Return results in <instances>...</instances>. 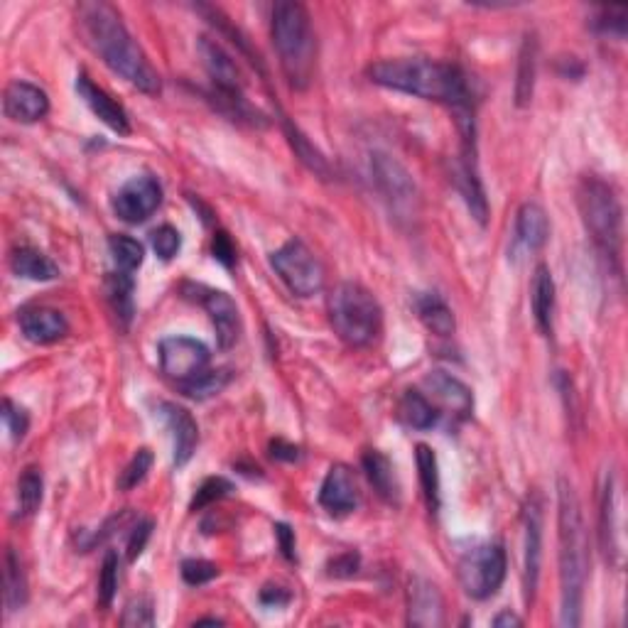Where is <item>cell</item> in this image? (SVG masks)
Segmentation results:
<instances>
[{"instance_id": "obj_1", "label": "cell", "mask_w": 628, "mask_h": 628, "mask_svg": "<svg viewBox=\"0 0 628 628\" xmlns=\"http://www.w3.org/2000/svg\"><path fill=\"white\" fill-rule=\"evenodd\" d=\"M81 35L111 72L123 77L135 89L148 96H157L162 89L160 74L140 50L138 42L123 25L121 13L108 3H81L77 8Z\"/></svg>"}, {"instance_id": "obj_2", "label": "cell", "mask_w": 628, "mask_h": 628, "mask_svg": "<svg viewBox=\"0 0 628 628\" xmlns=\"http://www.w3.org/2000/svg\"><path fill=\"white\" fill-rule=\"evenodd\" d=\"M557 543H560V624H582L584 589L589 579V538L575 486L557 481Z\"/></svg>"}, {"instance_id": "obj_3", "label": "cell", "mask_w": 628, "mask_h": 628, "mask_svg": "<svg viewBox=\"0 0 628 628\" xmlns=\"http://www.w3.org/2000/svg\"><path fill=\"white\" fill-rule=\"evenodd\" d=\"M368 77L378 86L425 101H437V104L452 106L454 111L471 108L467 74L457 64L422 57L381 59L368 67Z\"/></svg>"}, {"instance_id": "obj_4", "label": "cell", "mask_w": 628, "mask_h": 628, "mask_svg": "<svg viewBox=\"0 0 628 628\" xmlns=\"http://www.w3.org/2000/svg\"><path fill=\"white\" fill-rule=\"evenodd\" d=\"M273 47L278 52L283 74L295 89H307L317 64V40H314L312 18L307 8L295 0L273 5L270 20Z\"/></svg>"}, {"instance_id": "obj_5", "label": "cell", "mask_w": 628, "mask_h": 628, "mask_svg": "<svg viewBox=\"0 0 628 628\" xmlns=\"http://www.w3.org/2000/svg\"><path fill=\"white\" fill-rule=\"evenodd\" d=\"M579 214H582L584 229L592 236L594 246L602 251L604 258L621 273V248H624V209H621L616 189L602 177H584L577 189Z\"/></svg>"}, {"instance_id": "obj_6", "label": "cell", "mask_w": 628, "mask_h": 628, "mask_svg": "<svg viewBox=\"0 0 628 628\" xmlns=\"http://www.w3.org/2000/svg\"><path fill=\"white\" fill-rule=\"evenodd\" d=\"M327 310L334 334L354 349L373 344L383 329L381 305L359 283H339L329 295Z\"/></svg>"}, {"instance_id": "obj_7", "label": "cell", "mask_w": 628, "mask_h": 628, "mask_svg": "<svg viewBox=\"0 0 628 628\" xmlns=\"http://www.w3.org/2000/svg\"><path fill=\"white\" fill-rule=\"evenodd\" d=\"M506 570L508 557L503 545L486 543L469 550L459 560L457 577L467 597L476 599V602H486V599H491L501 589L503 579H506Z\"/></svg>"}, {"instance_id": "obj_8", "label": "cell", "mask_w": 628, "mask_h": 628, "mask_svg": "<svg viewBox=\"0 0 628 628\" xmlns=\"http://www.w3.org/2000/svg\"><path fill=\"white\" fill-rule=\"evenodd\" d=\"M270 265L278 278L297 297H312L324 288V268L319 258L300 238H290L270 256Z\"/></svg>"}, {"instance_id": "obj_9", "label": "cell", "mask_w": 628, "mask_h": 628, "mask_svg": "<svg viewBox=\"0 0 628 628\" xmlns=\"http://www.w3.org/2000/svg\"><path fill=\"white\" fill-rule=\"evenodd\" d=\"M371 172L378 192L398 221H413L418 216V187L413 175L398 160L386 153L371 155Z\"/></svg>"}, {"instance_id": "obj_10", "label": "cell", "mask_w": 628, "mask_h": 628, "mask_svg": "<svg viewBox=\"0 0 628 628\" xmlns=\"http://www.w3.org/2000/svg\"><path fill=\"white\" fill-rule=\"evenodd\" d=\"M197 47L219 99L234 108L236 118H253L251 106L243 99V74L234 57L211 37H202Z\"/></svg>"}, {"instance_id": "obj_11", "label": "cell", "mask_w": 628, "mask_h": 628, "mask_svg": "<svg viewBox=\"0 0 628 628\" xmlns=\"http://www.w3.org/2000/svg\"><path fill=\"white\" fill-rule=\"evenodd\" d=\"M157 356H160L162 373L175 378L177 383H184L207 371L211 361L209 346L192 337H165L157 346Z\"/></svg>"}, {"instance_id": "obj_12", "label": "cell", "mask_w": 628, "mask_h": 628, "mask_svg": "<svg viewBox=\"0 0 628 628\" xmlns=\"http://www.w3.org/2000/svg\"><path fill=\"white\" fill-rule=\"evenodd\" d=\"M162 187L153 175H135L113 197V211L126 224H143L160 209Z\"/></svg>"}, {"instance_id": "obj_13", "label": "cell", "mask_w": 628, "mask_h": 628, "mask_svg": "<svg viewBox=\"0 0 628 628\" xmlns=\"http://www.w3.org/2000/svg\"><path fill=\"white\" fill-rule=\"evenodd\" d=\"M523 592L525 604L535 602L540 584V565H543V506L540 501H528L523 511Z\"/></svg>"}, {"instance_id": "obj_14", "label": "cell", "mask_w": 628, "mask_h": 628, "mask_svg": "<svg viewBox=\"0 0 628 628\" xmlns=\"http://www.w3.org/2000/svg\"><path fill=\"white\" fill-rule=\"evenodd\" d=\"M319 506L334 518H344L359 508V486L354 471L344 464H334L327 471L319 489Z\"/></svg>"}, {"instance_id": "obj_15", "label": "cell", "mask_w": 628, "mask_h": 628, "mask_svg": "<svg viewBox=\"0 0 628 628\" xmlns=\"http://www.w3.org/2000/svg\"><path fill=\"white\" fill-rule=\"evenodd\" d=\"M77 94L106 128H111L118 135L131 133V118H128L126 108L118 104L108 91L101 89L99 84H94L86 72L77 74Z\"/></svg>"}, {"instance_id": "obj_16", "label": "cell", "mask_w": 628, "mask_h": 628, "mask_svg": "<svg viewBox=\"0 0 628 628\" xmlns=\"http://www.w3.org/2000/svg\"><path fill=\"white\" fill-rule=\"evenodd\" d=\"M3 111L15 123H37L50 113V96L30 81H13L5 86Z\"/></svg>"}, {"instance_id": "obj_17", "label": "cell", "mask_w": 628, "mask_h": 628, "mask_svg": "<svg viewBox=\"0 0 628 628\" xmlns=\"http://www.w3.org/2000/svg\"><path fill=\"white\" fill-rule=\"evenodd\" d=\"M157 413H160L167 430L172 432V459H175V467H184L194 457V449L199 445L197 420L192 418L189 410H184L177 403H160Z\"/></svg>"}, {"instance_id": "obj_18", "label": "cell", "mask_w": 628, "mask_h": 628, "mask_svg": "<svg viewBox=\"0 0 628 628\" xmlns=\"http://www.w3.org/2000/svg\"><path fill=\"white\" fill-rule=\"evenodd\" d=\"M197 290L202 292V295H199V305L207 310L211 324H214L219 346L221 349H231V346L238 341V334H241V317H238L236 302L221 290H211V288H197Z\"/></svg>"}, {"instance_id": "obj_19", "label": "cell", "mask_w": 628, "mask_h": 628, "mask_svg": "<svg viewBox=\"0 0 628 628\" xmlns=\"http://www.w3.org/2000/svg\"><path fill=\"white\" fill-rule=\"evenodd\" d=\"M408 624L420 628H437L445 624V599L430 579L415 577L410 582Z\"/></svg>"}, {"instance_id": "obj_20", "label": "cell", "mask_w": 628, "mask_h": 628, "mask_svg": "<svg viewBox=\"0 0 628 628\" xmlns=\"http://www.w3.org/2000/svg\"><path fill=\"white\" fill-rule=\"evenodd\" d=\"M20 332L32 344H54L69 334V322L59 310L52 307H25L18 314Z\"/></svg>"}, {"instance_id": "obj_21", "label": "cell", "mask_w": 628, "mask_h": 628, "mask_svg": "<svg viewBox=\"0 0 628 628\" xmlns=\"http://www.w3.org/2000/svg\"><path fill=\"white\" fill-rule=\"evenodd\" d=\"M425 388L432 393V398L449 410L457 418H469L474 410V395L467 383L459 381L457 376L447 371H430L425 376Z\"/></svg>"}, {"instance_id": "obj_22", "label": "cell", "mask_w": 628, "mask_h": 628, "mask_svg": "<svg viewBox=\"0 0 628 628\" xmlns=\"http://www.w3.org/2000/svg\"><path fill=\"white\" fill-rule=\"evenodd\" d=\"M530 307H533L535 324L540 334L550 337L552 334V317H555V280L548 265H538L530 285Z\"/></svg>"}, {"instance_id": "obj_23", "label": "cell", "mask_w": 628, "mask_h": 628, "mask_svg": "<svg viewBox=\"0 0 628 628\" xmlns=\"http://www.w3.org/2000/svg\"><path fill=\"white\" fill-rule=\"evenodd\" d=\"M550 238V221L545 209L535 202H525L516 216V241L525 251L535 253L545 248Z\"/></svg>"}, {"instance_id": "obj_24", "label": "cell", "mask_w": 628, "mask_h": 628, "mask_svg": "<svg viewBox=\"0 0 628 628\" xmlns=\"http://www.w3.org/2000/svg\"><path fill=\"white\" fill-rule=\"evenodd\" d=\"M10 268H13L18 278L35 280V283H47V280L59 278L57 263L47 258L42 251H37V248H15L13 256H10Z\"/></svg>"}, {"instance_id": "obj_25", "label": "cell", "mask_w": 628, "mask_h": 628, "mask_svg": "<svg viewBox=\"0 0 628 628\" xmlns=\"http://www.w3.org/2000/svg\"><path fill=\"white\" fill-rule=\"evenodd\" d=\"M415 310H418L420 322L430 329L437 337H452L454 329H457V322H454V312L452 307L442 300L435 292H425L415 300Z\"/></svg>"}, {"instance_id": "obj_26", "label": "cell", "mask_w": 628, "mask_h": 628, "mask_svg": "<svg viewBox=\"0 0 628 628\" xmlns=\"http://www.w3.org/2000/svg\"><path fill=\"white\" fill-rule=\"evenodd\" d=\"M614 479L606 476L602 489V506H599V543H602L604 557L609 562H616L619 555V530H616V508H614Z\"/></svg>"}, {"instance_id": "obj_27", "label": "cell", "mask_w": 628, "mask_h": 628, "mask_svg": "<svg viewBox=\"0 0 628 628\" xmlns=\"http://www.w3.org/2000/svg\"><path fill=\"white\" fill-rule=\"evenodd\" d=\"M364 471L373 489L378 491V496L386 498V501H391V503H398L400 486H398V479H395V469H393L391 459H388L386 454L376 452V449L366 452Z\"/></svg>"}, {"instance_id": "obj_28", "label": "cell", "mask_w": 628, "mask_h": 628, "mask_svg": "<svg viewBox=\"0 0 628 628\" xmlns=\"http://www.w3.org/2000/svg\"><path fill=\"white\" fill-rule=\"evenodd\" d=\"M398 418L410 430H430L440 420V413L427 395H422L420 391H405L398 403Z\"/></svg>"}, {"instance_id": "obj_29", "label": "cell", "mask_w": 628, "mask_h": 628, "mask_svg": "<svg viewBox=\"0 0 628 628\" xmlns=\"http://www.w3.org/2000/svg\"><path fill=\"white\" fill-rule=\"evenodd\" d=\"M535 72H538V40L533 35L525 37L521 59H518V81H516V104L528 106L533 101Z\"/></svg>"}, {"instance_id": "obj_30", "label": "cell", "mask_w": 628, "mask_h": 628, "mask_svg": "<svg viewBox=\"0 0 628 628\" xmlns=\"http://www.w3.org/2000/svg\"><path fill=\"white\" fill-rule=\"evenodd\" d=\"M106 297L111 302V310L123 327H128L133 319V278L131 273H113L106 278Z\"/></svg>"}, {"instance_id": "obj_31", "label": "cell", "mask_w": 628, "mask_h": 628, "mask_svg": "<svg viewBox=\"0 0 628 628\" xmlns=\"http://www.w3.org/2000/svg\"><path fill=\"white\" fill-rule=\"evenodd\" d=\"M415 459H418V471H420V486L422 494L427 498V506L432 511L440 508V467H437V454L435 449L427 445L415 447Z\"/></svg>"}, {"instance_id": "obj_32", "label": "cell", "mask_w": 628, "mask_h": 628, "mask_svg": "<svg viewBox=\"0 0 628 628\" xmlns=\"http://www.w3.org/2000/svg\"><path fill=\"white\" fill-rule=\"evenodd\" d=\"M231 373L226 368H207L199 376L180 383V391L192 400H209L229 386Z\"/></svg>"}, {"instance_id": "obj_33", "label": "cell", "mask_w": 628, "mask_h": 628, "mask_svg": "<svg viewBox=\"0 0 628 628\" xmlns=\"http://www.w3.org/2000/svg\"><path fill=\"white\" fill-rule=\"evenodd\" d=\"M27 602V579L20 565V557L13 550L5 552V606L8 611L23 609Z\"/></svg>"}, {"instance_id": "obj_34", "label": "cell", "mask_w": 628, "mask_h": 628, "mask_svg": "<svg viewBox=\"0 0 628 628\" xmlns=\"http://www.w3.org/2000/svg\"><path fill=\"white\" fill-rule=\"evenodd\" d=\"M42 496H45V481H42V471L37 467H27L18 479V506L23 516H35L42 506Z\"/></svg>"}, {"instance_id": "obj_35", "label": "cell", "mask_w": 628, "mask_h": 628, "mask_svg": "<svg viewBox=\"0 0 628 628\" xmlns=\"http://www.w3.org/2000/svg\"><path fill=\"white\" fill-rule=\"evenodd\" d=\"M108 251H111L113 263H116V268L121 270V273H133V270H138L145 261L143 243L135 241L131 236L123 234L111 236L108 238Z\"/></svg>"}, {"instance_id": "obj_36", "label": "cell", "mask_w": 628, "mask_h": 628, "mask_svg": "<svg viewBox=\"0 0 628 628\" xmlns=\"http://www.w3.org/2000/svg\"><path fill=\"white\" fill-rule=\"evenodd\" d=\"M285 133H288V140H290L292 150H295V155L300 157L302 165L310 167L314 175L327 177V175H329L327 160H324V155L319 153L317 148H314L310 140H307V135H302V133L297 131V128L292 126V123H288V121H285Z\"/></svg>"}, {"instance_id": "obj_37", "label": "cell", "mask_w": 628, "mask_h": 628, "mask_svg": "<svg viewBox=\"0 0 628 628\" xmlns=\"http://www.w3.org/2000/svg\"><path fill=\"white\" fill-rule=\"evenodd\" d=\"M594 32L606 37H616L624 40L628 27V10L626 8H599L597 15L592 18Z\"/></svg>"}, {"instance_id": "obj_38", "label": "cell", "mask_w": 628, "mask_h": 628, "mask_svg": "<svg viewBox=\"0 0 628 628\" xmlns=\"http://www.w3.org/2000/svg\"><path fill=\"white\" fill-rule=\"evenodd\" d=\"M150 467H153V452H150V449H138V452H135V457L131 459V464H128V467L121 471L118 489L131 491V489H135V486L143 484Z\"/></svg>"}, {"instance_id": "obj_39", "label": "cell", "mask_w": 628, "mask_h": 628, "mask_svg": "<svg viewBox=\"0 0 628 628\" xmlns=\"http://www.w3.org/2000/svg\"><path fill=\"white\" fill-rule=\"evenodd\" d=\"M231 491H234V484H231L229 479H224V476H211V479H207L199 486L189 508H192V511H202V508L211 506L214 501H221V498L229 496Z\"/></svg>"}, {"instance_id": "obj_40", "label": "cell", "mask_w": 628, "mask_h": 628, "mask_svg": "<svg viewBox=\"0 0 628 628\" xmlns=\"http://www.w3.org/2000/svg\"><path fill=\"white\" fill-rule=\"evenodd\" d=\"M150 246H153L155 256L160 261H172V258L180 253L182 248V236L175 226H157V229L150 234Z\"/></svg>"}, {"instance_id": "obj_41", "label": "cell", "mask_w": 628, "mask_h": 628, "mask_svg": "<svg viewBox=\"0 0 628 628\" xmlns=\"http://www.w3.org/2000/svg\"><path fill=\"white\" fill-rule=\"evenodd\" d=\"M116 589H118V555L111 550V552H106L104 567H101V577H99V606L101 609H108V606L113 604Z\"/></svg>"}, {"instance_id": "obj_42", "label": "cell", "mask_w": 628, "mask_h": 628, "mask_svg": "<svg viewBox=\"0 0 628 628\" xmlns=\"http://www.w3.org/2000/svg\"><path fill=\"white\" fill-rule=\"evenodd\" d=\"M121 626H155V609H153V602H150L148 597H138V599H131V602L126 604V609H123V616H121Z\"/></svg>"}, {"instance_id": "obj_43", "label": "cell", "mask_w": 628, "mask_h": 628, "mask_svg": "<svg viewBox=\"0 0 628 628\" xmlns=\"http://www.w3.org/2000/svg\"><path fill=\"white\" fill-rule=\"evenodd\" d=\"M3 422H5V430L10 432V437H13V442H20L27 435V427H30V415L25 413V408H20V405H15L13 400L5 398Z\"/></svg>"}, {"instance_id": "obj_44", "label": "cell", "mask_w": 628, "mask_h": 628, "mask_svg": "<svg viewBox=\"0 0 628 628\" xmlns=\"http://www.w3.org/2000/svg\"><path fill=\"white\" fill-rule=\"evenodd\" d=\"M219 577V567L209 560H184L182 562V579L192 587H202L209 584L211 579Z\"/></svg>"}, {"instance_id": "obj_45", "label": "cell", "mask_w": 628, "mask_h": 628, "mask_svg": "<svg viewBox=\"0 0 628 628\" xmlns=\"http://www.w3.org/2000/svg\"><path fill=\"white\" fill-rule=\"evenodd\" d=\"M211 253H214V258L221 265H224V268H234V263H236V246H234V241H231V236L226 234V231H216L214 241H211Z\"/></svg>"}, {"instance_id": "obj_46", "label": "cell", "mask_w": 628, "mask_h": 628, "mask_svg": "<svg viewBox=\"0 0 628 628\" xmlns=\"http://www.w3.org/2000/svg\"><path fill=\"white\" fill-rule=\"evenodd\" d=\"M150 535H153V521H140V523L133 525L131 538H128V560L135 562L140 555H143Z\"/></svg>"}, {"instance_id": "obj_47", "label": "cell", "mask_w": 628, "mask_h": 628, "mask_svg": "<svg viewBox=\"0 0 628 628\" xmlns=\"http://www.w3.org/2000/svg\"><path fill=\"white\" fill-rule=\"evenodd\" d=\"M359 570V555L356 552H344L337 560L329 562V575L332 577H354Z\"/></svg>"}, {"instance_id": "obj_48", "label": "cell", "mask_w": 628, "mask_h": 628, "mask_svg": "<svg viewBox=\"0 0 628 628\" xmlns=\"http://www.w3.org/2000/svg\"><path fill=\"white\" fill-rule=\"evenodd\" d=\"M290 602V592L280 584H268L261 589V604L265 606H285Z\"/></svg>"}, {"instance_id": "obj_49", "label": "cell", "mask_w": 628, "mask_h": 628, "mask_svg": "<svg viewBox=\"0 0 628 628\" xmlns=\"http://www.w3.org/2000/svg\"><path fill=\"white\" fill-rule=\"evenodd\" d=\"M275 535H278L280 550H283V555L288 557V560H295V535H292V530L288 528V525L278 523L275 525Z\"/></svg>"}, {"instance_id": "obj_50", "label": "cell", "mask_w": 628, "mask_h": 628, "mask_svg": "<svg viewBox=\"0 0 628 628\" xmlns=\"http://www.w3.org/2000/svg\"><path fill=\"white\" fill-rule=\"evenodd\" d=\"M270 449H273V457L275 459H285V462H295L297 457H300V454H297V447H292V445H285V442H273V445H270Z\"/></svg>"}, {"instance_id": "obj_51", "label": "cell", "mask_w": 628, "mask_h": 628, "mask_svg": "<svg viewBox=\"0 0 628 628\" xmlns=\"http://www.w3.org/2000/svg\"><path fill=\"white\" fill-rule=\"evenodd\" d=\"M494 626H496V628H506V626H508V628H511V626H523V619H521V616L513 614L511 609H506V611H501V614L496 616V619H494Z\"/></svg>"}, {"instance_id": "obj_52", "label": "cell", "mask_w": 628, "mask_h": 628, "mask_svg": "<svg viewBox=\"0 0 628 628\" xmlns=\"http://www.w3.org/2000/svg\"><path fill=\"white\" fill-rule=\"evenodd\" d=\"M197 624H224V621L221 619H199Z\"/></svg>"}]
</instances>
